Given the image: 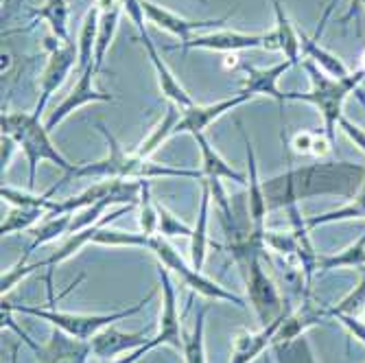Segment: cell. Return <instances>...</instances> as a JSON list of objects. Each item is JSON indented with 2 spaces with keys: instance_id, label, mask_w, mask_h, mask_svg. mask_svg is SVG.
Returning a JSON list of instances; mask_svg holds the SVG:
<instances>
[{
  "instance_id": "obj_1",
  "label": "cell",
  "mask_w": 365,
  "mask_h": 363,
  "mask_svg": "<svg viewBox=\"0 0 365 363\" xmlns=\"http://www.w3.org/2000/svg\"><path fill=\"white\" fill-rule=\"evenodd\" d=\"M92 243L96 245H110V247H147L153 252V256L160 260V265H164L169 272H173L190 291H197L206 295L210 300H225L232 302L241 309H245V300L239 298V295L225 291L221 285H217L215 280L206 278L202 272H197L192 267H188L184 258L175 252V247L164 239L162 235H131V232H120V230H110L108 225L101 227L94 235Z\"/></svg>"
},
{
  "instance_id": "obj_2",
  "label": "cell",
  "mask_w": 365,
  "mask_h": 363,
  "mask_svg": "<svg viewBox=\"0 0 365 363\" xmlns=\"http://www.w3.org/2000/svg\"><path fill=\"white\" fill-rule=\"evenodd\" d=\"M96 129L101 131L110 151L103 160L81 164L73 173L75 178H101V180H151V178H190L204 180V171H188V169H173L167 164H158L151 158H140L134 149L127 151L103 123H96Z\"/></svg>"
},
{
  "instance_id": "obj_3",
  "label": "cell",
  "mask_w": 365,
  "mask_h": 363,
  "mask_svg": "<svg viewBox=\"0 0 365 363\" xmlns=\"http://www.w3.org/2000/svg\"><path fill=\"white\" fill-rule=\"evenodd\" d=\"M0 127H3V134L11 136L18 147L22 149V153L26 155L29 162V186L33 188L36 184V171L40 162H53L55 167H59L66 173H75L81 164H73L66 160L59 149L55 147V143L48 136L46 125L40 123V116L36 114H26V112H3V118H0Z\"/></svg>"
},
{
  "instance_id": "obj_4",
  "label": "cell",
  "mask_w": 365,
  "mask_h": 363,
  "mask_svg": "<svg viewBox=\"0 0 365 363\" xmlns=\"http://www.w3.org/2000/svg\"><path fill=\"white\" fill-rule=\"evenodd\" d=\"M153 295H155V291H151L145 300H140L138 305H134L131 309L114 311V313H98V315H79V313H66V311H57V309H40V307H18V305H7L5 300H3V309L42 317L48 324H53V328H59V331L68 333L71 337L90 342L96 333H101L103 328L140 313L153 300Z\"/></svg>"
},
{
  "instance_id": "obj_5",
  "label": "cell",
  "mask_w": 365,
  "mask_h": 363,
  "mask_svg": "<svg viewBox=\"0 0 365 363\" xmlns=\"http://www.w3.org/2000/svg\"><path fill=\"white\" fill-rule=\"evenodd\" d=\"M123 7L127 11V16L131 18V22H134V26L138 29V40L143 42L151 63H153V71H155V77H158V86H160V92L164 98H169V103H175L180 110H186L192 103L190 94L184 90V86L180 83V79L173 75V71L169 68L167 63H164V59L160 57L158 48L153 46L149 33L145 29V9H143V0H123Z\"/></svg>"
},
{
  "instance_id": "obj_6",
  "label": "cell",
  "mask_w": 365,
  "mask_h": 363,
  "mask_svg": "<svg viewBox=\"0 0 365 363\" xmlns=\"http://www.w3.org/2000/svg\"><path fill=\"white\" fill-rule=\"evenodd\" d=\"M309 73H311V81H313V92L311 94H287V98H293V101H311L319 108V112L324 114L326 118V125H328V134L333 136V127L335 123L339 121L341 116V103L346 94L365 77V71L361 73H354V75H346L341 77L339 81H328L324 79L313 66L309 63L307 66Z\"/></svg>"
},
{
  "instance_id": "obj_7",
  "label": "cell",
  "mask_w": 365,
  "mask_h": 363,
  "mask_svg": "<svg viewBox=\"0 0 365 363\" xmlns=\"http://www.w3.org/2000/svg\"><path fill=\"white\" fill-rule=\"evenodd\" d=\"M48 42V61H46V68L44 73L40 75V98L36 103V110H33V114L36 116H42L44 110H46V103L48 98L53 96V92L66 81V77H68V73L75 68V59L79 61V48L73 44V42H61L57 40L55 36L46 40Z\"/></svg>"
},
{
  "instance_id": "obj_8",
  "label": "cell",
  "mask_w": 365,
  "mask_h": 363,
  "mask_svg": "<svg viewBox=\"0 0 365 363\" xmlns=\"http://www.w3.org/2000/svg\"><path fill=\"white\" fill-rule=\"evenodd\" d=\"M262 254H252L245 262H243V272L247 278V293H250V302L254 307V311L258 313L260 322L267 326L272 324L278 315H280V293L276 289V285L272 282V278L267 276V272L262 270Z\"/></svg>"
},
{
  "instance_id": "obj_9",
  "label": "cell",
  "mask_w": 365,
  "mask_h": 363,
  "mask_svg": "<svg viewBox=\"0 0 365 363\" xmlns=\"http://www.w3.org/2000/svg\"><path fill=\"white\" fill-rule=\"evenodd\" d=\"M160 285H162V313H160V331L155 339L160 346L169 344L178 352H184V333H182V324H180V311H178V295L175 287L171 282V272L160 265L158 270Z\"/></svg>"
},
{
  "instance_id": "obj_10",
  "label": "cell",
  "mask_w": 365,
  "mask_h": 363,
  "mask_svg": "<svg viewBox=\"0 0 365 363\" xmlns=\"http://www.w3.org/2000/svg\"><path fill=\"white\" fill-rule=\"evenodd\" d=\"M250 98H252L250 94H243L241 92L237 96L223 98V101H217V103H210V106H190L186 110H180L182 116H180V121H178V125L173 129V136H178V134H192V136L204 134V131L217 118H221L223 114H227V112H232L235 108L247 103Z\"/></svg>"
},
{
  "instance_id": "obj_11",
  "label": "cell",
  "mask_w": 365,
  "mask_h": 363,
  "mask_svg": "<svg viewBox=\"0 0 365 363\" xmlns=\"http://www.w3.org/2000/svg\"><path fill=\"white\" fill-rule=\"evenodd\" d=\"M264 33H241V31H215L208 36H195L188 42H180L175 46H167L169 51H190V48H204V51H223V53H237L250 48H262Z\"/></svg>"
},
{
  "instance_id": "obj_12",
  "label": "cell",
  "mask_w": 365,
  "mask_h": 363,
  "mask_svg": "<svg viewBox=\"0 0 365 363\" xmlns=\"http://www.w3.org/2000/svg\"><path fill=\"white\" fill-rule=\"evenodd\" d=\"M94 75H96V68L94 63L90 66V68H86L83 73H79V81L77 86L73 88V92L63 98V101L55 108V112L48 114L46 118V129H55L59 123H63L66 118H68L75 110H79L81 106H88V103H96V101H106V103H112L114 96L112 94H106V92H98L94 90L92 81H94Z\"/></svg>"
},
{
  "instance_id": "obj_13",
  "label": "cell",
  "mask_w": 365,
  "mask_h": 363,
  "mask_svg": "<svg viewBox=\"0 0 365 363\" xmlns=\"http://www.w3.org/2000/svg\"><path fill=\"white\" fill-rule=\"evenodd\" d=\"M143 9H145V16L151 24H155L158 29L169 31L171 36L180 38V42H188L192 38V33L199 29L219 26V24L227 22V18H230V16H221L217 20H190V18L178 16L175 11H171L167 7L151 3V0H143Z\"/></svg>"
},
{
  "instance_id": "obj_14",
  "label": "cell",
  "mask_w": 365,
  "mask_h": 363,
  "mask_svg": "<svg viewBox=\"0 0 365 363\" xmlns=\"http://www.w3.org/2000/svg\"><path fill=\"white\" fill-rule=\"evenodd\" d=\"M92 354L90 342L71 337L68 333L53 328L51 339L44 346H38V363H86Z\"/></svg>"
},
{
  "instance_id": "obj_15",
  "label": "cell",
  "mask_w": 365,
  "mask_h": 363,
  "mask_svg": "<svg viewBox=\"0 0 365 363\" xmlns=\"http://www.w3.org/2000/svg\"><path fill=\"white\" fill-rule=\"evenodd\" d=\"M291 66H293L291 61H282V63L272 66V68H254V66L241 63L239 68L245 75V81H243V90L241 92L243 94H250V96H256V94L272 96V98H276V103L282 110L287 94L278 90V79L291 68Z\"/></svg>"
},
{
  "instance_id": "obj_16",
  "label": "cell",
  "mask_w": 365,
  "mask_h": 363,
  "mask_svg": "<svg viewBox=\"0 0 365 363\" xmlns=\"http://www.w3.org/2000/svg\"><path fill=\"white\" fill-rule=\"evenodd\" d=\"M272 7L276 14V29L264 33L262 48L264 51H280V53H284L287 61L297 63V57H300V48H302L300 36H297V31L293 29L280 0H272Z\"/></svg>"
},
{
  "instance_id": "obj_17",
  "label": "cell",
  "mask_w": 365,
  "mask_h": 363,
  "mask_svg": "<svg viewBox=\"0 0 365 363\" xmlns=\"http://www.w3.org/2000/svg\"><path fill=\"white\" fill-rule=\"evenodd\" d=\"M241 136L245 143V153H247V204H250V221H252V230L256 232H264V217L269 213L267 206V197H264V186L260 182L258 175V164H256V153H254V145L250 143L245 129H241Z\"/></svg>"
},
{
  "instance_id": "obj_18",
  "label": "cell",
  "mask_w": 365,
  "mask_h": 363,
  "mask_svg": "<svg viewBox=\"0 0 365 363\" xmlns=\"http://www.w3.org/2000/svg\"><path fill=\"white\" fill-rule=\"evenodd\" d=\"M151 339H147L145 333H123L112 324L108 328H103L101 333H96L90 339L92 346V354H96L98 359H112L116 354H129L143 346H147Z\"/></svg>"
},
{
  "instance_id": "obj_19",
  "label": "cell",
  "mask_w": 365,
  "mask_h": 363,
  "mask_svg": "<svg viewBox=\"0 0 365 363\" xmlns=\"http://www.w3.org/2000/svg\"><path fill=\"white\" fill-rule=\"evenodd\" d=\"M287 319V313H280L272 324H267L258 333H250V331H241L237 335L235 342V350H232V359L230 363H250L254 361L258 354H262L267 350V346L274 344V337L278 333V328L282 326V322Z\"/></svg>"
},
{
  "instance_id": "obj_20",
  "label": "cell",
  "mask_w": 365,
  "mask_h": 363,
  "mask_svg": "<svg viewBox=\"0 0 365 363\" xmlns=\"http://www.w3.org/2000/svg\"><path fill=\"white\" fill-rule=\"evenodd\" d=\"M96 5L101 7V20H98V36H96V46H94V68L96 73L103 68L106 63V55L114 42L116 29H118V20H120V11L123 0H96Z\"/></svg>"
},
{
  "instance_id": "obj_21",
  "label": "cell",
  "mask_w": 365,
  "mask_h": 363,
  "mask_svg": "<svg viewBox=\"0 0 365 363\" xmlns=\"http://www.w3.org/2000/svg\"><path fill=\"white\" fill-rule=\"evenodd\" d=\"M210 186L206 184V180H202V204H199V215H197V223L192 227L190 235V262L192 270L202 272L204 262H206V254H208V213H210Z\"/></svg>"
},
{
  "instance_id": "obj_22",
  "label": "cell",
  "mask_w": 365,
  "mask_h": 363,
  "mask_svg": "<svg viewBox=\"0 0 365 363\" xmlns=\"http://www.w3.org/2000/svg\"><path fill=\"white\" fill-rule=\"evenodd\" d=\"M199 145V151H202V171L204 178H217V180H232L237 184H245L247 186V178L243 173H239L237 169H232L230 164L215 151V147L208 143V138L204 134L192 136Z\"/></svg>"
},
{
  "instance_id": "obj_23",
  "label": "cell",
  "mask_w": 365,
  "mask_h": 363,
  "mask_svg": "<svg viewBox=\"0 0 365 363\" xmlns=\"http://www.w3.org/2000/svg\"><path fill=\"white\" fill-rule=\"evenodd\" d=\"M98 20H101V7L96 3L90 7V11L83 18L81 31H79V40H77V48H79V73H83L86 68L94 63V46H96V36H98Z\"/></svg>"
},
{
  "instance_id": "obj_24",
  "label": "cell",
  "mask_w": 365,
  "mask_h": 363,
  "mask_svg": "<svg viewBox=\"0 0 365 363\" xmlns=\"http://www.w3.org/2000/svg\"><path fill=\"white\" fill-rule=\"evenodd\" d=\"M180 116H182L180 108H178L175 103H169V110H167V114H164V118L151 129V134H149L134 151H136L140 158H151V155L155 153V149L162 147V143H167L169 138H173V129H175Z\"/></svg>"
},
{
  "instance_id": "obj_25",
  "label": "cell",
  "mask_w": 365,
  "mask_h": 363,
  "mask_svg": "<svg viewBox=\"0 0 365 363\" xmlns=\"http://www.w3.org/2000/svg\"><path fill=\"white\" fill-rule=\"evenodd\" d=\"M36 18L48 22L51 33L57 40L71 42V36H68V0H44L42 9L36 11Z\"/></svg>"
},
{
  "instance_id": "obj_26",
  "label": "cell",
  "mask_w": 365,
  "mask_h": 363,
  "mask_svg": "<svg viewBox=\"0 0 365 363\" xmlns=\"http://www.w3.org/2000/svg\"><path fill=\"white\" fill-rule=\"evenodd\" d=\"M73 219H75L73 213H68V215H46V219L40 223L38 230H31V232L36 235V239H33V243L26 247V252L33 254V250H38L40 245H46V243L59 239L61 235H68Z\"/></svg>"
},
{
  "instance_id": "obj_27",
  "label": "cell",
  "mask_w": 365,
  "mask_h": 363,
  "mask_svg": "<svg viewBox=\"0 0 365 363\" xmlns=\"http://www.w3.org/2000/svg\"><path fill=\"white\" fill-rule=\"evenodd\" d=\"M55 190H57V186H53L44 195H31V193H20L11 186H3L0 188V197H3L7 204H11L14 208H44L46 213H51L57 202V200H51Z\"/></svg>"
},
{
  "instance_id": "obj_28",
  "label": "cell",
  "mask_w": 365,
  "mask_h": 363,
  "mask_svg": "<svg viewBox=\"0 0 365 363\" xmlns=\"http://www.w3.org/2000/svg\"><path fill=\"white\" fill-rule=\"evenodd\" d=\"M210 307H204L199 311L197 319H195V328L192 335H184V361L186 363H206V348H204V322L208 315Z\"/></svg>"
},
{
  "instance_id": "obj_29",
  "label": "cell",
  "mask_w": 365,
  "mask_h": 363,
  "mask_svg": "<svg viewBox=\"0 0 365 363\" xmlns=\"http://www.w3.org/2000/svg\"><path fill=\"white\" fill-rule=\"evenodd\" d=\"M46 215L48 213L44 208H14L3 221V225H0V235L7 237L20 232V230H31L38 221H44Z\"/></svg>"
},
{
  "instance_id": "obj_30",
  "label": "cell",
  "mask_w": 365,
  "mask_h": 363,
  "mask_svg": "<svg viewBox=\"0 0 365 363\" xmlns=\"http://www.w3.org/2000/svg\"><path fill=\"white\" fill-rule=\"evenodd\" d=\"M138 204H140V230H143V235H158V202L151 200V190H149L147 180H143Z\"/></svg>"
},
{
  "instance_id": "obj_31",
  "label": "cell",
  "mask_w": 365,
  "mask_h": 363,
  "mask_svg": "<svg viewBox=\"0 0 365 363\" xmlns=\"http://www.w3.org/2000/svg\"><path fill=\"white\" fill-rule=\"evenodd\" d=\"M158 235H162L164 239H169V237H188L190 239L192 227L182 223L173 213H169L162 204H158Z\"/></svg>"
},
{
  "instance_id": "obj_32",
  "label": "cell",
  "mask_w": 365,
  "mask_h": 363,
  "mask_svg": "<svg viewBox=\"0 0 365 363\" xmlns=\"http://www.w3.org/2000/svg\"><path fill=\"white\" fill-rule=\"evenodd\" d=\"M313 138H315V134H311V131H300V134H295V136H293L291 147H293L297 153H311V149H313Z\"/></svg>"
},
{
  "instance_id": "obj_33",
  "label": "cell",
  "mask_w": 365,
  "mask_h": 363,
  "mask_svg": "<svg viewBox=\"0 0 365 363\" xmlns=\"http://www.w3.org/2000/svg\"><path fill=\"white\" fill-rule=\"evenodd\" d=\"M16 147H18V143H16L11 136H5V134H3V149H0V162H3V173L9 169Z\"/></svg>"
},
{
  "instance_id": "obj_34",
  "label": "cell",
  "mask_w": 365,
  "mask_h": 363,
  "mask_svg": "<svg viewBox=\"0 0 365 363\" xmlns=\"http://www.w3.org/2000/svg\"><path fill=\"white\" fill-rule=\"evenodd\" d=\"M158 346H160V342H158L155 337H151V342H149L147 346H143V348H138V350H134V352H129L127 357L114 359V361H110V363H136L140 357H145L149 350H153V348H158Z\"/></svg>"
},
{
  "instance_id": "obj_35",
  "label": "cell",
  "mask_w": 365,
  "mask_h": 363,
  "mask_svg": "<svg viewBox=\"0 0 365 363\" xmlns=\"http://www.w3.org/2000/svg\"><path fill=\"white\" fill-rule=\"evenodd\" d=\"M311 153L317 155V158L328 155V153H330V140H326V138H322V136H315V138H313V149H311Z\"/></svg>"
},
{
  "instance_id": "obj_36",
  "label": "cell",
  "mask_w": 365,
  "mask_h": 363,
  "mask_svg": "<svg viewBox=\"0 0 365 363\" xmlns=\"http://www.w3.org/2000/svg\"><path fill=\"white\" fill-rule=\"evenodd\" d=\"M11 363H18V346H14L11 350Z\"/></svg>"
},
{
  "instance_id": "obj_37",
  "label": "cell",
  "mask_w": 365,
  "mask_h": 363,
  "mask_svg": "<svg viewBox=\"0 0 365 363\" xmlns=\"http://www.w3.org/2000/svg\"><path fill=\"white\" fill-rule=\"evenodd\" d=\"M359 3H365V0H352V11H350V16L354 14V9H356V5H359Z\"/></svg>"
},
{
  "instance_id": "obj_38",
  "label": "cell",
  "mask_w": 365,
  "mask_h": 363,
  "mask_svg": "<svg viewBox=\"0 0 365 363\" xmlns=\"http://www.w3.org/2000/svg\"><path fill=\"white\" fill-rule=\"evenodd\" d=\"M361 63H363V71H365V53H363V57H361Z\"/></svg>"
},
{
  "instance_id": "obj_39",
  "label": "cell",
  "mask_w": 365,
  "mask_h": 363,
  "mask_svg": "<svg viewBox=\"0 0 365 363\" xmlns=\"http://www.w3.org/2000/svg\"><path fill=\"white\" fill-rule=\"evenodd\" d=\"M264 363H272V361H269V359H267V357H264Z\"/></svg>"
}]
</instances>
